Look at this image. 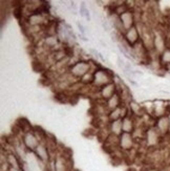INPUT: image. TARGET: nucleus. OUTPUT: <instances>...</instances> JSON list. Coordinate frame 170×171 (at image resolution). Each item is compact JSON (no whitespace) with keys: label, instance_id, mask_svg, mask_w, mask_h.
I'll use <instances>...</instances> for the list:
<instances>
[{"label":"nucleus","instance_id":"nucleus-1","mask_svg":"<svg viewBox=\"0 0 170 171\" xmlns=\"http://www.w3.org/2000/svg\"><path fill=\"white\" fill-rule=\"evenodd\" d=\"M114 77V74L111 71L99 67V68L94 71V82H92V84H94V86L98 87L100 89L101 87L105 86L106 84H109L110 82H112Z\"/></svg>","mask_w":170,"mask_h":171},{"label":"nucleus","instance_id":"nucleus-2","mask_svg":"<svg viewBox=\"0 0 170 171\" xmlns=\"http://www.w3.org/2000/svg\"><path fill=\"white\" fill-rule=\"evenodd\" d=\"M69 74L76 79H82L85 74L90 73L91 71V63L89 61L79 60L75 63H72L68 68Z\"/></svg>","mask_w":170,"mask_h":171},{"label":"nucleus","instance_id":"nucleus-3","mask_svg":"<svg viewBox=\"0 0 170 171\" xmlns=\"http://www.w3.org/2000/svg\"><path fill=\"white\" fill-rule=\"evenodd\" d=\"M35 157L37 159L39 164H42V165H46L47 163H50L52 161V151H50V147L47 146L46 143H40L37 148L35 149L34 152Z\"/></svg>","mask_w":170,"mask_h":171},{"label":"nucleus","instance_id":"nucleus-4","mask_svg":"<svg viewBox=\"0 0 170 171\" xmlns=\"http://www.w3.org/2000/svg\"><path fill=\"white\" fill-rule=\"evenodd\" d=\"M163 135L158 131L156 127H150L144 132V142L149 148H156L162 142Z\"/></svg>","mask_w":170,"mask_h":171},{"label":"nucleus","instance_id":"nucleus-5","mask_svg":"<svg viewBox=\"0 0 170 171\" xmlns=\"http://www.w3.org/2000/svg\"><path fill=\"white\" fill-rule=\"evenodd\" d=\"M41 142L37 138V135L34 133V131H30V132L22 133L21 137V146L26 150V152H34L37 146L40 144Z\"/></svg>","mask_w":170,"mask_h":171},{"label":"nucleus","instance_id":"nucleus-6","mask_svg":"<svg viewBox=\"0 0 170 171\" xmlns=\"http://www.w3.org/2000/svg\"><path fill=\"white\" fill-rule=\"evenodd\" d=\"M136 144V138L132 133L122 132L119 135V149L124 152L131 151Z\"/></svg>","mask_w":170,"mask_h":171},{"label":"nucleus","instance_id":"nucleus-7","mask_svg":"<svg viewBox=\"0 0 170 171\" xmlns=\"http://www.w3.org/2000/svg\"><path fill=\"white\" fill-rule=\"evenodd\" d=\"M70 157H67L63 154H58L53 157V166L54 171H70Z\"/></svg>","mask_w":170,"mask_h":171},{"label":"nucleus","instance_id":"nucleus-8","mask_svg":"<svg viewBox=\"0 0 170 171\" xmlns=\"http://www.w3.org/2000/svg\"><path fill=\"white\" fill-rule=\"evenodd\" d=\"M123 37H124V41L130 47H133L136 43H139L142 40V39H141L140 30H138V27H136V25L130 28V30H126L125 34L123 35Z\"/></svg>","mask_w":170,"mask_h":171},{"label":"nucleus","instance_id":"nucleus-9","mask_svg":"<svg viewBox=\"0 0 170 171\" xmlns=\"http://www.w3.org/2000/svg\"><path fill=\"white\" fill-rule=\"evenodd\" d=\"M26 21H27V24L33 26V27H40L41 25L46 23V17L42 13H39L37 11H33L27 16Z\"/></svg>","mask_w":170,"mask_h":171},{"label":"nucleus","instance_id":"nucleus-10","mask_svg":"<svg viewBox=\"0 0 170 171\" xmlns=\"http://www.w3.org/2000/svg\"><path fill=\"white\" fill-rule=\"evenodd\" d=\"M3 157L5 160V164L8 165V167L20 168V169H22L23 162H22V160L18 157V154L14 150L6 151L5 155H3Z\"/></svg>","mask_w":170,"mask_h":171},{"label":"nucleus","instance_id":"nucleus-11","mask_svg":"<svg viewBox=\"0 0 170 171\" xmlns=\"http://www.w3.org/2000/svg\"><path fill=\"white\" fill-rule=\"evenodd\" d=\"M154 127L158 129V131L163 135H167L170 133V123H169V118L167 115L159 117L156 121L154 122Z\"/></svg>","mask_w":170,"mask_h":171},{"label":"nucleus","instance_id":"nucleus-12","mask_svg":"<svg viewBox=\"0 0 170 171\" xmlns=\"http://www.w3.org/2000/svg\"><path fill=\"white\" fill-rule=\"evenodd\" d=\"M117 84L112 81V82H110L109 84H106L105 86L101 87L100 89H99V93H100V97L103 99L104 101H107L108 99H110L112 97V96L114 95V93L118 91V89H117Z\"/></svg>","mask_w":170,"mask_h":171},{"label":"nucleus","instance_id":"nucleus-13","mask_svg":"<svg viewBox=\"0 0 170 171\" xmlns=\"http://www.w3.org/2000/svg\"><path fill=\"white\" fill-rule=\"evenodd\" d=\"M108 21H109L111 27H114L116 32H118L119 34H121L122 36L125 34L126 30H125L124 26H123V24H122V21H121L120 16H119V15H117L116 13H111V14H109Z\"/></svg>","mask_w":170,"mask_h":171},{"label":"nucleus","instance_id":"nucleus-14","mask_svg":"<svg viewBox=\"0 0 170 171\" xmlns=\"http://www.w3.org/2000/svg\"><path fill=\"white\" fill-rule=\"evenodd\" d=\"M120 19L122 21V24L124 26L125 30H130L136 25V19H134V15L131 11H126L125 13L120 15Z\"/></svg>","mask_w":170,"mask_h":171},{"label":"nucleus","instance_id":"nucleus-15","mask_svg":"<svg viewBox=\"0 0 170 171\" xmlns=\"http://www.w3.org/2000/svg\"><path fill=\"white\" fill-rule=\"evenodd\" d=\"M43 43L46 47H48V49H56L57 47L60 45L61 41L56 34H47L43 38Z\"/></svg>","mask_w":170,"mask_h":171},{"label":"nucleus","instance_id":"nucleus-16","mask_svg":"<svg viewBox=\"0 0 170 171\" xmlns=\"http://www.w3.org/2000/svg\"><path fill=\"white\" fill-rule=\"evenodd\" d=\"M122 101H123L122 96L119 93V91H117V93H114L111 98L108 99V100L106 101L107 109L109 111H111L116 108H119V107H121V102H122Z\"/></svg>","mask_w":170,"mask_h":171},{"label":"nucleus","instance_id":"nucleus-17","mask_svg":"<svg viewBox=\"0 0 170 171\" xmlns=\"http://www.w3.org/2000/svg\"><path fill=\"white\" fill-rule=\"evenodd\" d=\"M122 129L123 132H128V133H133L136 130V125H134V120L129 115L125 116L122 119Z\"/></svg>","mask_w":170,"mask_h":171},{"label":"nucleus","instance_id":"nucleus-18","mask_svg":"<svg viewBox=\"0 0 170 171\" xmlns=\"http://www.w3.org/2000/svg\"><path fill=\"white\" fill-rule=\"evenodd\" d=\"M16 126L18 127V129L22 133L30 132V131H33V129H34V126H32L30 122L26 118H19L16 121Z\"/></svg>","mask_w":170,"mask_h":171},{"label":"nucleus","instance_id":"nucleus-19","mask_svg":"<svg viewBox=\"0 0 170 171\" xmlns=\"http://www.w3.org/2000/svg\"><path fill=\"white\" fill-rule=\"evenodd\" d=\"M109 132H110V135H116V137H119V135L123 132L122 119L117 120V121L109 122Z\"/></svg>","mask_w":170,"mask_h":171},{"label":"nucleus","instance_id":"nucleus-20","mask_svg":"<svg viewBox=\"0 0 170 171\" xmlns=\"http://www.w3.org/2000/svg\"><path fill=\"white\" fill-rule=\"evenodd\" d=\"M125 117V115L123 113V108L122 107H119L116 108L114 110L109 111L108 112V121L112 122V121H117V120H121Z\"/></svg>","mask_w":170,"mask_h":171},{"label":"nucleus","instance_id":"nucleus-21","mask_svg":"<svg viewBox=\"0 0 170 171\" xmlns=\"http://www.w3.org/2000/svg\"><path fill=\"white\" fill-rule=\"evenodd\" d=\"M34 133L37 135V138L39 139V141L41 143H45L48 139V133L46 132V130H44L42 127L40 126H34V129H33Z\"/></svg>","mask_w":170,"mask_h":171},{"label":"nucleus","instance_id":"nucleus-22","mask_svg":"<svg viewBox=\"0 0 170 171\" xmlns=\"http://www.w3.org/2000/svg\"><path fill=\"white\" fill-rule=\"evenodd\" d=\"M159 62L161 66H168L170 65V49H166L159 56Z\"/></svg>","mask_w":170,"mask_h":171},{"label":"nucleus","instance_id":"nucleus-23","mask_svg":"<svg viewBox=\"0 0 170 171\" xmlns=\"http://www.w3.org/2000/svg\"><path fill=\"white\" fill-rule=\"evenodd\" d=\"M79 11H80L81 16L84 17V18L86 19V21L89 22L90 21V14H89V10H88L87 6H86L85 2H81L80 6H79Z\"/></svg>","mask_w":170,"mask_h":171},{"label":"nucleus","instance_id":"nucleus-24","mask_svg":"<svg viewBox=\"0 0 170 171\" xmlns=\"http://www.w3.org/2000/svg\"><path fill=\"white\" fill-rule=\"evenodd\" d=\"M14 16L16 17L17 19H20L22 16V8L20 5H18L16 8L14 10Z\"/></svg>","mask_w":170,"mask_h":171},{"label":"nucleus","instance_id":"nucleus-25","mask_svg":"<svg viewBox=\"0 0 170 171\" xmlns=\"http://www.w3.org/2000/svg\"><path fill=\"white\" fill-rule=\"evenodd\" d=\"M102 27L104 30H106V32H109L110 30H111V25H110L109 21L108 20H103L102 21Z\"/></svg>","mask_w":170,"mask_h":171},{"label":"nucleus","instance_id":"nucleus-26","mask_svg":"<svg viewBox=\"0 0 170 171\" xmlns=\"http://www.w3.org/2000/svg\"><path fill=\"white\" fill-rule=\"evenodd\" d=\"M77 26H78V28H79V30H80L81 34H82V35H86L87 30H86V27L82 24V23H80L79 21H77Z\"/></svg>","mask_w":170,"mask_h":171},{"label":"nucleus","instance_id":"nucleus-27","mask_svg":"<svg viewBox=\"0 0 170 171\" xmlns=\"http://www.w3.org/2000/svg\"><path fill=\"white\" fill-rule=\"evenodd\" d=\"M6 171H23L20 168H12V167H8Z\"/></svg>","mask_w":170,"mask_h":171},{"label":"nucleus","instance_id":"nucleus-28","mask_svg":"<svg viewBox=\"0 0 170 171\" xmlns=\"http://www.w3.org/2000/svg\"><path fill=\"white\" fill-rule=\"evenodd\" d=\"M79 38H80V39H81V40L85 41V42H86V41H88V39H87V38H86V37H85V35H82V34H79Z\"/></svg>","mask_w":170,"mask_h":171},{"label":"nucleus","instance_id":"nucleus-29","mask_svg":"<svg viewBox=\"0 0 170 171\" xmlns=\"http://www.w3.org/2000/svg\"><path fill=\"white\" fill-rule=\"evenodd\" d=\"M167 116H168V118H169V123H170V113H168Z\"/></svg>","mask_w":170,"mask_h":171}]
</instances>
